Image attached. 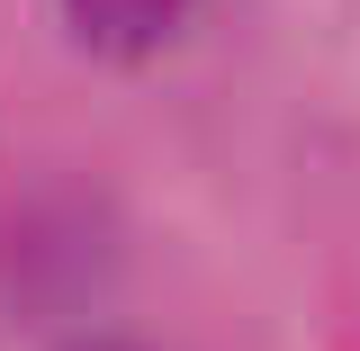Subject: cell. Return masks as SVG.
<instances>
[{"label": "cell", "instance_id": "7a4b0ae2", "mask_svg": "<svg viewBox=\"0 0 360 351\" xmlns=\"http://www.w3.org/2000/svg\"><path fill=\"white\" fill-rule=\"evenodd\" d=\"M82 351H127V343H82Z\"/></svg>", "mask_w": 360, "mask_h": 351}, {"label": "cell", "instance_id": "6da1fadb", "mask_svg": "<svg viewBox=\"0 0 360 351\" xmlns=\"http://www.w3.org/2000/svg\"><path fill=\"white\" fill-rule=\"evenodd\" d=\"M189 9H198V0H63V18H72L82 45H99V54H153L162 37H180Z\"/></svg>", "mask_w": 360, "mask_h": 351}]
</instances>
